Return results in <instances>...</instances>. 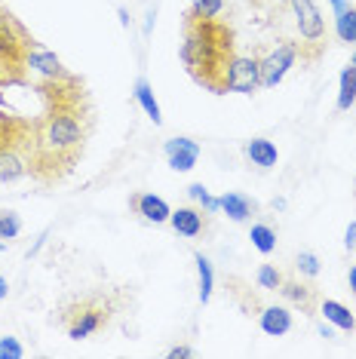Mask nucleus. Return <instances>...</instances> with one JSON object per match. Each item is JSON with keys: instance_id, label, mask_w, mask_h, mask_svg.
Returning <instances> with one entry per match:
<instances>
[{"instance_id": "f257e3e1", "label": "nucleus", "mask_w": 356, "mask_h": 359, "mask_svg": "<svg viewBox=\"0 0 356 359\" xmlns=\"http://www.w3.org/2000/svg\"><path fill=\"white\" fill-rule=\"evenodd\" d=\"M43 99L46 111L31 129V175L43 184H55L83 154L93 117L86 89L74 74L68 80H43Z\"/></svg>"}, {"instance_id": "f03ea898", "label": "nucleus", "mask_w": 356, "mask_h": 359, "mask_svg": "<svg viewBox=\"0 0 356 359\" xmlns=\"http://www.w3.org/2000/svg\"><path fill=\"white\" fill-rule=\"evenodd\" d=\"M233 55L237 50H233L231 25L215 19H197V15L184 19L182 62L200 86H206L215 95L228 93V71Z\"/></svg>"}, {"instance_id": "7ed1b4c3", "label": "nucleus", "mask_w": 356, "mask_h": 359, "mask_svg": "<svg viewBox=\"0 0 356 359\" xmlns=\"http://www.w3.org/2000/svg\"><path fill=\"white\" fill-rule=\"evenodd\" d=\"M34 37L10 10H0V89L28 80V53Z\"/></svg>"}, {"instance_id": "20e7f679", "label": "nucleus", "mask_w": 356, "mask_h": 359, "mask_svg": "<svg viewBox=\"0 0 356 359\" xmlns=\"http://www.w3.org/2000/svg\"><path fill=\"white\" fill-rule=\"evenodd\" d=\"M295 13V25L298 34H301V43H298V55L301 62H317L322 53H326L329 43V31H326V19H322L317 0H289Z\"/></svg>"}, {"instance_id": "39448f33", "label": "nucleus", "mask_w": 356, "mask_h": 359, "mask_svg": "<svg viewBox=\"0 0 356 359\" xmlns=\"http://www.w3.org/2000/svg\"><path fill=\"white\" fill-rule=\"evenodd\" d=\"M108 320H111V307L102 298H86L68 310L64 332H68L71 341H86L89 334H95Z\"/></svg>"}, {"instance_id": "423d86ee", "label": "nucleus", "mask_w": 356, "mask_h": 359, "mask_svg": "<svg viewBox=\"0 0 356 359\" xmlns=\"http://www.w3.org/2000/svg\"><path fill=\"white\" fill-rule=\"evenodd\" d=\"M34 129V123H31ZM31 172V133L0 148V182H19Z\"/></svg>"}, {"instance_id": "0eeeda50", "label": "nucleus", "mask_w": 356, "mask_h": 359, "mask_svg": "<svg viewBox=\"0 0 356 359\" xmlns=\"http://www.w3.org/2000/svg\"><path fill=\"white\" fill-rule=\"evenodd\" d=\"M255 89H261V59H252V55H233L231 71H228V93L252 95Z\"/></svg>"}, {"instance_id": "6e6552de", "label": "nucleus", "mask_w": 356, "mask_h": 359, "mask_svg": "<svg viewBox=\"0 0 356 359\" xmlns=\"http://www.w3.org/2000/svg\"><path fill=\"white\" fill-rule=\"evenodd\" d=\"M298 59V46L295 43H282L277 46L267 59H261V89H273L282 77L289 74V68Z\"/></svg>"}, {"instance_id": "1a4fd4ad", "label": "nucleus", "mask_w": 356, "mask_h": 359, "mask_svg": "<svg viewBox=\"0 0 356 359\" xmlns=\"http://www.w3.org/2000/svg\"><path fill=\"white\" fill-rule=\"evenodd\" d=\"M163 151H166L169 166H172L175 172H191L200 160V144L191 142V138H169L163 144Z\"/></svg>"}, {"instance_id": "9d476101", "label": "nucleus", "mask_w": 356, "mask_h": 359, "mask_svg": "<svg viewBox=\"0 0 356 359\" xmlns=\"http://www.w3.org/2000/svg\"><path fill=\"white\" fill-rule=\"evenodd\" d=\"M28 71H34V74H40L43 80H68L71 71H64V65L59 62V55L43 50V46H31L28 53Z\"/></svg>"}, {"instance_id": "9b49d317", "label": "nucleus", "mask_w": 356, "mask_h": 359, "mask_svg": "<svg viewBox=\"0 0 356 359\" xmlns=\"http://www.w3.org/2000/svg\"><path fill=\"white\" fill-rule=\"evenodd\" d=\"M129 206L135 209V215H142L144 222H151V224H166L169 215H172L169 203L163 197H153V194H132Z\"/></svg>"}, {"instance_id": "f8f14e48", "label": "nucleus", "mask_w": 356, "mask_h": 359, "mask_svg": "<svg viewBox=\"0 0 356 359\" xmlns=\"http://www.w3.org/2000/svg\"><path fill=\"white\" fill-rule=\"evenodd\" d=\"M169 224L175 227V233L188 236V240H193V236H200V233L206 231V218H203V212L193 209V206L175 209L172 215H169Z\"/></svg>"}, {"instance_id": "ddd939ff", "label": "nucleus", "mask_w": 356, "mask_h": 359, "mask_svg": "<svg viewBox=\"0 0 356 359\" xmlns=\"http://www.w3.org/2000/svg\"><path fill=\"white\" fill-rule=\"evenodd\" d=\"M218 206L224 209V215L231 218V222H246L249 215H255L258 212V203L249 200L246 194H237V191H228L221 200H218Z\"/></svg>"}, {"instance_id": "4468645a", "label": "nucleus", "mask_w": 356, "mask_h": 359, "mask_svg": "<svg viewBox=\"0 0 356 359\" xmlns=\"http://www.w3.org/2000/svg\"><path fill=\"white\" fill-rule=\"evenodd\" d=\"M258 323H261V332L273 334V338H282V334L292 332V313L286 307H264Z\"/></svg>"}, {"instance_id": "2eb2a0df", "label": "nucleus", "mask_w": 356, "mask_h": 359, "mask_svg": "<svg viewBox=\"0 0 356 359\" xmlns=\"http://www.w3.org/2000/svg\"><path fill=\"white\" fill-rule=\"evenodd\" d=\"M246 157L255 163V166H261V169H271V166H277V160H280V154H277V144L273 142H267V138H252V142H246Z\"/></svg>"}, {"instance_id": "dca6fc26", "label": "nucleus", "mask_w": 356, "mask_h": 359, "mask_svg": "<svg viewBox=\"0 0 356 359\" xmlns=\"http://www.w3.org/2000/svg\"><path fill=\"white\" fill-rule=\"evenodd\" d=\"M28 133H31L28 120L15 117V114H4V111H0V148H4V144H13L15 138H22V135H28Z\"/></svg>"}, {"instance_id": "f3484780", "label": "nucleus", "mask_w": 356, "mask_h": 359, "mask_svg": "<svg viewBox=\"0 0 356 359\" xmlns=\"http://www.w3.org/2000/svg\"><path fill=\"white\" fill-rule=\"evenodd\" d=\"M320 313L326 316V323L338 325V329H341V332H353V329H356L353 313H350V310H347L344 304H338V301H322Z\"/></svg>"}, {"instance_id": "a211bd4d", "label": "nucleus", "mask_w": 356, "mask_h": 359, "mask_svg": "<svg viewBox=\"0 0 356 359\" xmlns=\"http://www.w3.org/2000/svg\"><path fill=\"white\" fill-rule=\"evenodd\" d=\"M356 102V65L341 71V93H338V111H350Z\"/></svg>"}, {"instance_id": "6ab92c4d", "label": "nucleus", "mask_w": 356, "mask_h": 359, "mask_svg": "<svg viewBox=\"0 0 356 359\" xmlns=\"http://www.w3.org/2000/svg\"><path fill=\"white\" fill-rule=\"evenodd\" d=\"M280 292H282V298L292 301V304H298L301 310H310V304H313V289H310V285H304V283H286V280H282Z\"/></svg>"}, {"instance_id": "aec40b11", "label": "nucleus", "mask_w": 356, "mask_h": 359, "mask_svg": "<svg viewBox=\"0 0 356 359\" xmlns=\"http://www.w3.org/2000/svg\"><path fill=\"white\" fill-rule=\"evenodd\" d=\"M249 240H252V246L261 252V255H271V252L277 249V231H273L271 224H252Z\"/></svg>"}, {"instance_id": "412c9836", "label": "nucleus", "mask_w": 356, "mask_h": 359, "mask_svg": "<svg viewBox=\"0 0 356 359\" xmlns=\"http://www.w3.org/2000/svg\"><path fill=\"white\" fill-rule=\"evenodd\" d=\"M193 261H197V273H200V301L212 298V285H215V276H212V264H209V258L203 252H193Z\"/></svg>"}, {"instance_id": "4be33fe9", "label": "nucleus", "mask_w": 356, "mask_h": 359, "mask_svg": "<svg viewBox=\"0 0 356 359\" xmlns=\"http://www.w3.org/2000/svg\"><path fill=\"white\" fill-rule=\"evenodd\" d=\"M135 99H139V104L144 108V114H148V117L153 120V126L163 123V117H160V104H157V99H153L148 80H139V83H135Z\"/></svg>"}, {"instance_id": "5701e85b", "label": "nucleus", "mask_w": 356, "mask_h": 359, "mask_svg": "<svg viewBox=\"0 0 356 359\" xmlns=\"http://www.w3.org/2000/svg\"><path fill=\"white\" fill-rule=\"evenodd\" d=\"M338 37H341V43H356V6H347V10L338 15Z\"/></svg>"}, {"instance_id": "b1692460", "label": "nucleus", "mask_w": 356, "mask_h": 359, "mask_svg": "<svg viewBox=\"0 0 356 359\" xmlns=\"http://www.w3.org/2000/svg\"><path fill=\"white\" fill-rule=\"evenodd\" d=\"M22 233V218L13 209H0V240H15Z\"/></svg>"}, {"instance_id": "393cba45", "label": "nucleus", "mask_w": 356, "mask_h": 359, "mask_svg": "<svg viewBox=\"0 0 356 359\" xmlns=\"http://www.w3.org/2000/svg\"><path fill=\"white\" fill-rule=\"evenodd\" d=\"M255 280H258V285H261V289L277 292L280 285H282V273H280L273 264H261V267H258V273H255Z\"/></svg>"}, {"instance_id": "a878e982", "label": "nucleus", "mask_w": 356, "mask_h": 359, "mask_svg": "<svg viewBox=\"0 0 356 359\" xmlns=\"http://www.w3.org/2000/svg\"><path fill=\"white\" fill-rule=\"evenodd\" d=\"M221 4L224 0H193L188 15H197V19H215L221 13Z\"/></svg>"}, {"instance_id": "bb28decb", "label": "nucleus", "mask_w": 356, "mask_h": 359, "mask_svg": "<svg viewBox=\"0 0 356 359\" xmlns=\"http://www.w3.org/2000/svg\"><path fill=\"white\" fill-rule=\"evenodd\" d=\"M188 194H191V200H197L200 206H203V209L209 212V215L221 209V206H218V200H215V197H209V191H206L203 184H191V187H188Z\"/></svg>"}, {"instance_id": "cd10ccee", "label": "nucleus", "mask_w": 356, "mask_h": 359, "mask_svg": "<svg viewBox=\"0 0 356 359\" xmlns=\"http://www.w3.org/2000/svg\"><path fill=\"white\" fill-rule=\"evenodd\" d=\"M295 267H298V273H304V276H317L320 273V258L313 255V252H301L295 261Z\"/></svg>"}, {"instance_id": "c85d7f7f", "label": "nucleus", "mask_w": 356, "mask_h": 359, "mask_svg": "<svg viewBox=\"0 0 356 359\" xmlns=\"http://www.w3.org/2000/svg\"><path fill=\"white\" fill-rule=\"evenodd\" d=\"M22 353H25V350H22V344L15 338H10V334H6V338H0V359H4V356L19 359Z\"/></svg>"}, {"instance_id": "c756f323", "label": "nucleus", "mask_w": 356, "mask_h": 359, "mask_svg": "<svg viewBox=\"0 0 356 359\" xmlns=\"http://www.w3.org/2000/svg\"><path fill=\"white\" fill-rule=\"evenodd\" d=\"M344 246H347V252H353V249H356V222H350V224H347V233H344Z\"/></svg>"}, {"instance_id": "7c9ffc66", "label": "nucleus", "mask_w": 356, "mask_h": 359, "mask_svg": "<svg viewBox=\"0 0 356 359\" xmlns=\"http://www.w3.org/2000/svg\"><path fill=\"white\" fill-rule=\"evenodd\" d=\"M169 356H172V359H178V356H193V350L191 347H172V350H169Z\"/></svg>"}, {"instance_id": "2f4dec72", "label": "nucleus", "mask_w": 356, "mask_h": 359, "mask_svg": "<svg viewBox=\"0 0 356 359\" xmlns=\"http://www.w3.org/2000/svg\"><path fill=\"white\" fill-rule=\"evenodd\" d=\"M329 4H331V10H335V15H341V13L347 10V6H350L347 0H329Z\"/></svg>"}, {"instance_id": "473e14b6", "label": "nucleus", "mask_w": 356, "mask_h": 359, "mask_svg": "<svg viewBox=\"0 0 356 359\" xmlns=\"http://www.w3.org/2000/svg\"><path fill=\"white\" fill-rule=\"evenodd\" d=\"M10 295V283H6V276H0V301Z\"/></svg>"}, {"instance_id": "72a5a7b5", "label": "nucleus", "mask_w": 356, "mask_h": 359, "mask_svg": "<svg viewBox=\"0 0 356 359\" xmlns=\"http://www.w3.org/2000/svg\"><path fill=\"white\" fill-rule=\"evenodd\" d=\"M320 334H322V338H335V332H331V329H329V325H326V323H322V325H320Z\"/></svg>"}, {"instance_id": "f704fd0d", "label": "nucleus", "mask_w": 356, "mask_h": 359, "mask_svg": "<svg viewBox=\"0 0 356 359\" xmlns=\"http://www.w3.org/2000/svg\"><path fill=\"white\" fill-rule=\"evenodd\" d=\"M347 280H350V289H353V295H356V264L350 267V276H347Z\"/></svg>"}, {"instance_id": "c9c22d12", "label": "nucleus", "mask_w": 356, "mask_h": 359, "mask_svg": "<svg viewBox=\"0 0 356 359\" xmlns=\"http://www.w3.org/2000/svg\"><path fill=\"white\" fill-rule=\"evenodd\" d=\"M271 4H289V0H271Z\"/></svg>"}, {"instance_id": "e433bc0d", "label": "nucleus", "mask_w": 356, "mask_h": 359, "mask_svg": "<svg viewBox=\"0 0 356 359\" xmlns=\"http://www.w3.org/2000/svg\"><path fill=\"white\" fill-rule=\"evenodd\" d=\"M350 65H356V53H353V59H350Z\"/></svg>"}]
</instances>
